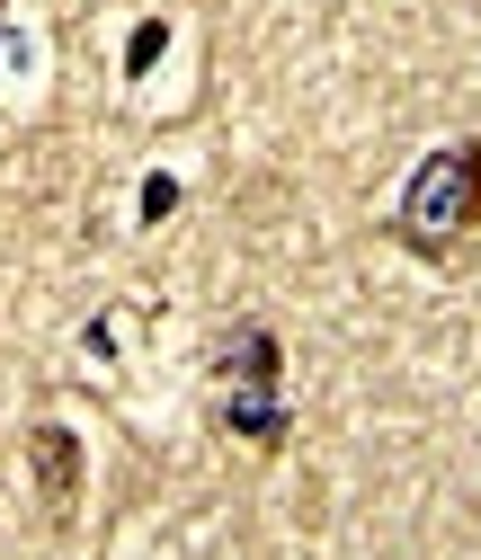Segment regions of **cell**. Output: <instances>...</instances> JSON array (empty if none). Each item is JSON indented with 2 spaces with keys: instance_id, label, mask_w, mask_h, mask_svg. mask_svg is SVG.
I'll list each match as a JSON object with an SVG mask.
<instances>
[{
  "instance_id": "cell-2",
  "label": "cell",
  "mask_w": 481,
  "mask_h": 560,
  "mask_svg": "<svg viewBox=\"0 0 481 560\" xmlns=\"http://www.w3.org/2000/svg\"><path fill=\"white\" fill-rule=\"evenodd\" d=\"M215 374H224V400H215L224 436H241L250 454H286L295 409H286V347H277V329H267V320H241V329L224 338Z\"/></svg>"
},
{
  "instance_id": "cell-1",
  "label": "cell",
  "mask_w": 481,
  "mask_h": 560,
  "mask_svg": "<svg viewBox=\"0 0 481 560\" xmlns=\"http://www.w3.org/2000/svg\"><path fill=\"white\" fill-rule=\"evenodd\" d=\"M472 232H481V143H437L392 205V241L420 258H455Z\"/></svg>"
},
{
  "instance_id": "cell-5",
  "label": "cell",
  "mask_w": 481,
  "mask_h": 560,
  "mask_svg": "<svg viewBox=\"0 0 481 560\" xmlns=\"http://www.w3.org/2000/svg\"><path fill=\"white\" fill-rule=\"evenodd\" d=\"M170 214H179V178L152 170V178H144V223H170Z\"/></svg>"
},
{
  "instance_id": "cell-4",
  "label": "cell",
  "mask_w": 481,
  "mask_h": 560,
  "mask_svg": "<svg viewBox=\"0 0 481 560\" xmlns=\"http://www.w3.org/2000/svg\"><path fill=\"white\" fill-rule=\"evenodd\" d=\"M161 45H170V19H144V27H134V45H125V81H144L152 62H161Z\"/></svg>"
},
{
  "instance_id": "cell-6",
  "label": "cell",
  "mask_w": 481,
  "mask_h": 560,
  "mask_svg": "<svg viewBox=\"0 0 481 560\" xmlns=\"http://www.w3.org/2000/svg\"><path fill=\"white\" fill-rule=\"evenodd\" d=\"M0 54H10V0H0Z\"/></svg>"
},
{
  "instance_id": "cell-3",
  "label": "cell",
  "mask_w": 481,
  "mask_h": 560,
  "mask_svg": "<svg viewBox=\"0 0 481 560\" xmlns=\"http://www.w3.org/2000/svg\"><path fill=\"white\" fill-rule=\"evenodd\" d=\"M27 480H36L45 516H72V499H81V436L62 428V418H36L27 428Z\"/></svg>"
}]
</instances>
